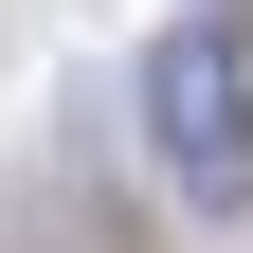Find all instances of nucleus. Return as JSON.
<instances>
[{
	"label": "nucleus",
	"mask_w": 253,
	"mask_h": 253,
	"mask_svg": "<svg viewBox=\"0 0 253 253\" xmlns=\"http://www.w3.org/2000/svg\"><path fill=\"white\" fill-rule=\"evenodd\" d=\"M145 126H163L181 199H253V37L235 18H181L145 54Z\"/></svg>",
	"instance_id": "f257e3e1"
}]
</instances>
